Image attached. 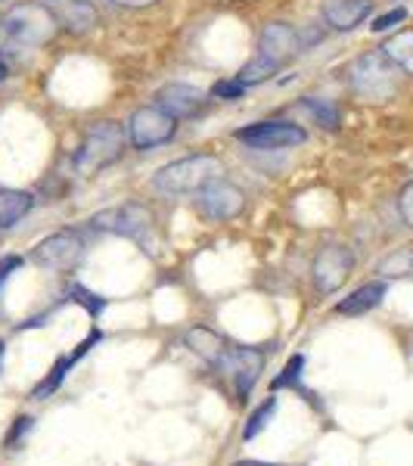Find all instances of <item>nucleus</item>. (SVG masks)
I'll use <instances>...</instances> for the list:
<instances>
[{"mask_svg":"<svg viewBox=\"0 0 413 466\" xmlns=\"http://www.w3.org/2000/svg\"><path fill=\"white\" fill-rule=\"evenodd\" d=\"M408 19V10L404 6H395V10H388V13H382V16L373 19V32H388V28H395V25H401V22Z\"/></svg>","mask_w":413,"mask_h":466,"instance_id":"obj_29","label":"nucleus"},{"mask_svg":"<svg viewBox=\"0 0 413 466\" xmlns=\"http://www.w3.org/2000/svg\"><path fill=\"white\" fill-rule=\"evenodd\" d=\"M382 54H386L392 63L401 69L404 75H413V28H404V32H395L382 44Z\"/></svg>","mask_w":413,"mask_h":466,"instance_id":"obj_20","label":"nucleus"},{"mask_svg":"<svg viewBox=\"0 0 413 466\" xmlns=\"http://www.w3.org/2000/svg\"><path fill=\"white\" fill-rule=\"evenodd\" d=\"M16 54H22V47L16 44V37L6 32L4 22H0V56H16Z\"/></svg>","mask_w":413,"mask_h":466,"instance_id":"obj_30","label":"nucleus"},{"mask_svg":"<svg viewBox=\"0 0 413 466\" xmlns=\"http://www.w3.org/2000/svg\"><path fill=\"white\" fill-rule=\"evenodd\" d=\"M302 109L320 127H327V131H336V127H339V109H336L333 100H324V96H302Z\"/></svg>","mask_w":413,"mask_h":466,"instance_id":"obj_22","label":"nucleus"},{"mask_svg":"<svg viewBox=\"0 0 413 466\" xmlns=\"http://www.w3.org/2000/svg\"><path fill=\"white\" fill-rule=\"evenodd\" d=\"M184 345L193 351L196 358H202L206 364H221L224 355H227V349H224V342H221V336H215L212 329H206V327H193V329H186V336H184Z\"/></svg>","mask_w":413,"mask_h":466,"instance_id":"obj_18","label":"nucleus"},{"mask_svg":"<svg viewBox=\"0 0 413 466\" xmlns=\"http://www.w3.org/2000/svg\"><path fill=\"white\" fill-rule=\"evenodd\" d=\"M156 106H162L168 116H175L177 122H184V118H193L202 106H206V94L193 85L171 81V85H165L159 94H156Z\"/></svg>","mask_w":413,"mask_h":466,"instance_id":"obj_13","label":"nucleus"},{"mask_svg":"<svg viewBox=\"0 0 413 466\" xmlns=\"http://www.w3.org/2000/svg\"><path fill=\"white\" fill-rule=\"evenodd\" d=\"M237 466H274V463H261V461H243V463H237Z\"/></svg>","mask_w":413,"mask_h":466,"instance_id":"obj_34","label":"nucleus"},{"mask_svg":"<svg viewBox=\"0 0 413 466\" xmlns=\"http://www.w3.org/2000/svg\"><path fill=\"white\" fill-rule=\"evenodd\" d=\"M32 258L47 270H75L85 258V239L75 230H59L35 246Z\"/></svg>","mask_w":413,"mask_h":466,"instance_id":"obj_8","label":"nucleus"},{"mask_svg":"<svg viewBox=\"0 0 413 466\" xmlns=\"http://www.w3.org/2000/svg\"><path fill=\"white\" fill-rule=\"evenodd\" d=\"M274 413H277V398H267V401L249 417V423H246V430H243V439H255V435H258L270 423V417H274Z\"/></svg>","mask_w":413,"mask_h":466,"instance_id":"obj_24","label":"nucleus"},{"mask_svg":"<svg viewBox=\"0 0 413 466\" xmlns=\"http://www.w3.org/2000/svg\"><path fill=\"white\" fill-rule=\"evenodd\" d=\"M10 78V69H6V63H0V81Z\"/></svg>","mask_w":413,"mask_h":466,"instance_id":"obj_35","label":"nucleus"},{"mask_svg":"<svg viewBox=\"0 0 413 466\" xmlns=\"http://www.w3.org/2000/svg\"><path fill=\"white\" fill-rule=\"evenodd\" d=\"M0 22L6 25V32L16 37V44L22 50H35L41 44H47L56 35V19L44 10L37 0L28 4H16L0 16Z\"/></svg>","mask_w":413,"mask_h":466,"instance_id":"obj_4","label":"nucleus"},{"mask_svg":"<svg viewBox=\"0 0 413 466\" xmlns=\"http://www.w3.org/2000/svg\"><path fill=\"white\" fill-rule=\"evenodd\" d=\"M208 94L215 96V100H239V96L246 94V85L243 81H217V85L208 90Z\"/></svg>","mask_w":413,"mask_h":466,"instance_id":"obj_27","label":"nucleus"},{"mask_svg":"<svg viewBox=\"0 0 413 466\" xmlns=\"http://www.w3.org/2000/svg\"><path fill=\"white\" fill-rule=\"evenodd\" d=\"M22 265V258H16V255H10V258H4V265H0V287H4L6 280H10V274Z\"/></svg>","mask_w":413,"mask_h":466,"instance_id":"obj_31","label":"nucleus"},{"mask_svg":"<svg viewBox=\"0 0 413 466\" xmlns=\"http://www.w3.org/2000/svg\"><path fill=\"white\" fill-rule=\"evenodd\" d=\"M302 367H305V358L302 355H292L283 367V373L274 380V389H287V386H296L298 377H302Z\"/></svg>","mask_w":413,"mask_h":466,"instance_id":"obj_26","label":"nucleus"},{"mask_svg":"<svg viewBox=\"0 0 413 466\" xmlns=\"http://www.w3.org/2000/svg\"><path fill=\"white\" fill-rule=\"evenodd\" d=\"M69 299H72V302H78L81 308H85L90 318H96V314L103 311V305H106L100 296H94V292L85 289V287H78V283H72V287H69Z\"/></svg>","mask_w":413,"mask_h":466,"instance_id":"obj_25","label":"nucleus"},{"mask_svg":"<svg viewBox=\"0 0 413 466\" xmlns=\"http://www.w3.org/2000/svg\"><path fill=\"white\" fill-rule=\"evenodd\" d=\"M398 66L382 50H367L348 66V85L367 103H386L398 94Z\"/></svg>","mask_w":413,"mask_h":466,"instance_id":"obj_3","label":"nucleus"},{"mask_svg":"<svg viewBox=\"0 0 413 466\" xmlns=\"http://www.w3.org/2000/svg\"><path fill=\"white\" fill-rule=\"evenodd\" d=\"M377 274L382 280H398V277H413V249H398L379 261Z\"/></svg>","mask_w":413,"mask_h":466,"instance_id":"obj_23","label":"nucleus"},{"mask_svg":"<svg viewBox=\"0 0 413 466\" xmlns=\"http://www.w3.org/2000/svg\"><path fill=\"white\" fill-rule=\"evenodd\" d=\"M298 50H302V37H298L296 28L287 25V22H267V25L261 28L258 54H265V56L287 66Z\"/></svg>","mask_w":413,"mask_h":466,"instance_id":"obj_14","label":"nucleus"},{"mask_svg":"<svg viewBox=\"0 0 413 466\" xmlns=\"http://www.w3.org/2000/svg\"><path fill=\"white\" fill-rule=\"evenodd\" d=\"M217 367H221V370H227V377L234 380L237 395L246 401V398L252 395V389H255V382H258L261 370H265V355H261L258 349H234V351H227V355H224V360Z\"/></svg>","mask_w":413,"mask_h":466,"instance_id":"obj_11","label":"nucleus"},{"mask_svg":"<svg viewBox=\"0 0 413 466\" xmlns=\"http://www.w3.org/2000/svg\"><path fill=\"white\" fill-rule=\"evenodd\" d=\"M196 208L208 221H230L246 208V193L237 184L217 177L212 184H206L202 190H196Z\"/></svg>","mask_w":413,"mask_h":466,"instance_id":"obj_9","label":"nucleus"},{"mask_svg":"<svg viewBox=\"0 0 413 466\" xmlns=\"http://www.w3.org/2000/svg\"><path fill=\"white\" fill-rule=\"evenodd\" d=\"M234 140L243 147L258 149V153H277V149L302 147L307 140L305 127L296 122H283V118H270V122H252L246 127H237Z\"/></svg>","mask_w":413,"mask_h":466,"instance_id":"obj_5","label":"nucleus"},{"mask_svg":"<svg viewBox=\"0 0 413 466\" xmlns=\"http://www.w3.org/2000/svg\"><path fill=\"white\" fill-rule=\"evenodd\" d=\"M100 339H103V336H100V329H94V333H90V336H87V339H85V342H81V345H78V349H75V355H65V358H59V360H56V364H54V370H50V377H47V380H44V382H37V386H35V392H32V398H47L50 392H56V389H59V386H63L65 373H69V370H72V367H75V364H78V360H81V358H85V355H87V351H90V349H94V345H96V342H100Z\"/></svg>","mask_w":413,"mask_h":466,"instance_id":"obj_16","label":"nucleus"},{"mask_svg":"<svg viewBox=\"0 0 413 466\" xmlns=\"http://www.w3.org/2000/svg\"><path fill=\"white\" fill-rule=\"evenodd\" d=\"M177 134V118L168 116L162 106H140L134 109V116L127 118V140H131L134 149L140 153H149L156 147L171 144Z\"/></svg>","mask_w":413,"mask_h":466,"instance_id":"obj_6","label":"nucleus"},{"mask_svg":"<svg viewBox=\"0 0 413 466\" xmlns=\"http://www.w3.org/2000/svg\"><path fill=\"white\" fill-rule=\"evenodd\" d=\"M280 69H283V63H277V59H270L265 54H255L249 63L239 69L237 81H243L246 87H255V85H265V81H270Z\"/></svg>","mask_w":413,"mask_h":466,"instance_id":"obj_21","label":"nucleus"},{"mask_svg":"<svg viewBox=\"0 0 413 466\" xmlns=\"http://www.w3.org/2000/svg\"><path fill=\"white\" fill-rule=\"evenodd\" d=\"M398 215H401V221L413 230V180L404 184L401 193H398Z\"/></svg>","mask_w":413,"mask_h":466,"instance_id":"obj_28","label":"nucleus"},{"mask_svg":"<svg viewBox=\"0 0 413 466\" xmlns=\"http://www.w3.org/2000/svg\"><path fill=\"white\" fill-rule=\"evenodd\" d=\"M90 228L144 243L149 233H153V212L146 206H140V202H122V206H112L90 215Z\"/></svg>","mask_w":413,"mask_h":466,"instance_id":"obj_7","label":"nucleus"},{"mask_svg":"<svg viewBox=\"0 0 413 466\" xmlns=\"http://www.w3.org/2000/svg\"><path fill=\"white\" fill-rule=\"evenodd\" d=\"M373 13V0H327L324 22L333 32H355Z\"/></svg>","mask_w":413,"mask_h":466,"instance_id":"obj_15","label":"nucleus"},{"mask_svg":"<svg viewBox=\"0 0 413 466\" xmlns=\"http://www.w3.org/2000/svg\"><path fill=\"white\" fill-rule=\"evenodd\" d=\"M116 6H122V10H146V6H156L159 0H112Z\"/></svg>","mask_w":413,"mask_h":466,"instance_id":"obj_32","label":"nucleus"},{"mask_svg":"<svg viewBox=\"0 0 413 466\" xmlns=\"http://www.w3.org/2000/svg\"><path fill=\"white\" fill-rule=\"evenodd\" d=\"M382 299H386V280H373V283L358 287L351 296H345L342 302L336 305V311L345 314V318H358V314H367V311H373V308H379Z\"/></svg>","mask_w":413,"mask_h":466,"instance_id":"obj_17","label":"nucleus"},{"mask_svg":"<svg viewBox=\"0 0 413 466\" xmlns=\"http://www.w3.org/2000/svg\"><path fill=\"white\" fill-rule=\"evenodd\" d=\"M28 430H32V417H22V420H16V430H13V435L6 439V445H13V441L19 439V435H25Z\"/></svg>","mask_w":413,"mask_h":466,"instance_id":"obj_33","label":"nucleus"},{"mask_svg":"<svg viewBox=\"0 0 413 466\" xmlns=\"http://www.w3.org/2000/svg\"><path fill=\"white\" fill-rule=\"evenodd\" d=\"M351 268H355V255H351L348 246H342V243L324 246V249L314 255V265H311L314 287L324 292V296H329V292H336L348 280Z\"/></svg>","mask_w":413,"mask_h":466,"instance_id":"obj_10","label":"nucleus"},{"mask_svg":"<svg viewBox=\"0 0 413 466\" xmlns=\"http://www.w3.org/2000/svg\"><path fill=\"white\" fill-rule=\"evenodd\" d=\"M125 153V131L118 122H96L90 125L81 147L72 156V168L81 177H94L103 168L116 165Z\"/></svg>","mask_w":413,"mask_h":466,"instance_id":"obj_2","label":"nucleus"},{"mask_svg":"<svg viewBox=\"0 0 413 466\" xmlns=\"http://www.w3.org/2000/svg\"><path fill=\"white\" fill-rule=\"evenodd\" d=\"M35 206V197L25 190H0V228H13L22 221V215H28Z\"/></svg>","mask_w":413,"mask_h":466,"instance_id":"obj_19","label":"nucleus"},{"mask_svg":"<svg viewBox=\"0 0 413 466\" xmlns=\"http://www.w3.org/2000/svg\"><path fill=\"white\" fill-rule=\"evenodd\" d=\"M224 177V162L217 156L199 153V156H186L171 165H162L153 175V187L162 197H184V193H196L212 180Z\"/></svg>","mask_w":413,"mask_h":466,"instance_id":"obj_1","label":"nucleus"},{"mask_svg":"<svg viewBox=\"0 0 413 466\" xmlns=\"http://www.w3.org/2000/svg\"><path fill=\"white\" fill-rule=\"evenodd\" d=\"M37 4L56 19V25H63L72 35H87L100 22L94 4H87V0H37Z\"/></svg>","mask_w":413,"mask_h":466,"instance_id":"obj_12","label":"nucleus"}]
</instances>
